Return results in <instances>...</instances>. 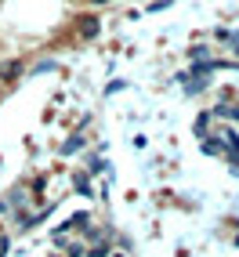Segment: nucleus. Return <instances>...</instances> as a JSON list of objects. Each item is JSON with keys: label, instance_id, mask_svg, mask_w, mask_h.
Listing matches in <instances>:
<instances>
[{"label": "nucleus", "instance_id": "obj_1", "mask_svg": "<svg viewBox=\"0 0 239 257\" xmlns=\"http://www.w3.org/2000/svg\"><path fill=\"white\" fill-rule=\"evenodd\" d=\"M19 76H22V62H19V58H11V62H4V65H0V80H4V83L19 80Z\"/></svg>", "mask_w": 239, "mask_h": 257}, {"label": "nucleus", "instance_id": "obj_2", "mask_svg": "<svg viewBox=\"0 0 239 257\" xmlns=\"http://www.w3.org/2000/svg\"><path fill=\"white\" fill-rule=\"evenodd\" d=\"M76 26H80V37L91 40V37H98V26H101V22H98V19H80Z\"/></svg>", "mask_w": 239, "mask_h": 257}, {"label": "nucleus", "instance_id": "obj_3", "mask_svg": "<svg viewBox=\"0 0 239 257\" xmlns=\"http://www.w3.org/2000/svg\"><path fill=\"white\" fill-rule=\"evenodd\" d=\"M207 123H210V116H207V112H203V116L196 119V134H207Z\"/></svg>", "mask_w": 239, "mask_h": 257}, {"label": "nucleus", "instance_id": "obj_4", "mask_svg": "<svg viewBox=\"0 0 239 257\" xmlns=\"http://www.w3.org/2000/svg\"><path fill=\"white\" fill-rule=\"evenodd\" d=\"M91 257H109V246H105V243H98V246H91Z\"/></svg>", "mask_w": 239, "mask_h": 257}, {"label": "nucleus", "instance_id": "obj_5", "mask_svg": "<svg viewBox=\"0 0 239 257\" xmlns=\"http://www.w3.org/2000/svg\"><path fill=\"white\" fill-rule=\"evenodd\" d=\"M192 58L196 62H207V47H192Z\"/></svg>", "mask_w": 239, "mask_h": 257}, {"label": "nucleus", "instance_id": "obj_6", "mask_svg": "<svg viewBox=\"0 0 239 257\" xmlns=\"http://www.w3.org/2000/svg\"><path fill=\"white\" fill-rule=\"evenodd\" d=\"M83 253H87V250H83L80 243H73V246H69V257H83Z\"/></svg>", "mask_w": 239, "mask_h": 257}, {"label": "nucleus", "instance_id": "obj_7", "mask_svg": "<svg viewBox=\"0 0 239 257\" xmlns=\"http://www.w3.org/2000/svg\"><path fill=\"white\" fill-rule=\"evenodd\" d=\"M91 4H109V0H91Z\"/></svg>", "mask_w": 239, "mask_h": 257}, {"label": "nucleus", "instance_id": "obj_8", "mask_svg": "<svg viewBox=\"0 0 239 257\" xmlns=\"http://www.w3.org/2000/svg\"><path fill=\"white\" fill-rule=\"evenodd\" d=\"M109 257H127V253H109Z\"/></svg>", "mask_w": 239, "mask_h": 257}]
</instances>
